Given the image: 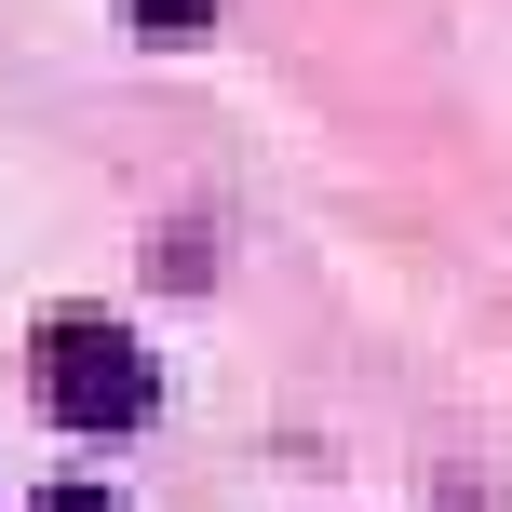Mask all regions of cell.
Segmentation results:
<instances>
[{
  "mask_svg": "<svg viewBox=\"0 0 512 512\" xmlns=\"http://www.w3.org/2000/svg\"><path fill=\"white\" fill-rule=\"evenodd\" d=\"M27 391L54 405V432L122 445L135 418L162 405V364L135 351V324H122V310H54V324L27 337Z\"/></svg>",
  "mask_w": 512,
  "mask_h": 512,
  "instance_id": "obj_1",
  "label": "cell"
},
{
  "mask_svg": "<svg viewBox=\"0 0 512 512\" xmlns=\"http://www.w3.org/2000/svg\"><path fill=\"white\" fill-rule=\"evenodd\" d=\"M122 14L149 27V41H203V27H216V0H122Z\"/></svg>",
  "mask_w": 512,
  "mask_h": 512,
  "instance_id": "obj_2",
  "label": "cell"
},
{
  "mask_svg": "<svg viewBox=\"0 0 512 512\" xmlns=\"http://www.w3.org/2000/svg\"><path fill=\"white\" fill-rule=\"evenodd\" d=\"M41 512H122L108 486H41Z\"/></svg>",
  "mask_w": 512,
  "mask_h": 512,
  "instance_id": "obj_3",
  "label": "cell"
}]
</instances>
